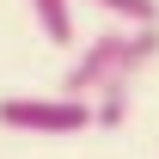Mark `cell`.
Segmentation results:
<instances>
[{
  "label": "cell",
  "mask_w": 159,
  "mask_h": 159,
  "mask_svg": "<svg viewBox=\"0 0 159 159\" xmlns=\"http://www.w3.org/2000/svg\"><path fill=\"white\" fill-rule=\"evenodd\" d=\"M129 86H135L129 74L104 80V92L92 98V110H98V129H122V122H129Z\"/></svg>",
  "instance_id": "4"
},
{
  "label": "cell",
  "mask_w": 159,
  "mask_h": 159,
  "mask_svg": "<svg viewBox=\"0 0 159 159\" xmlns=\"http://www.w3.org/2000/svg\"><path fill=\"white\" fill-rule=\"evenodd\" d=\"M31 12H37V31L55 43V49L74 43V0H31Z\"/></svg>",
  "instance_id": "3"
},
{
  "label": "cell",
  "mask_w": 159,
  "mask_h": 159,
  "mask_svg": "<svg viewBox=\"0 0 159 159\" xmlns=\"http://www.w3.org/2000/svg\"><path fill=\"white\" fill-rule=\"evenodd\" d=\"M0 129H19V135H86L98 129L92 98H0Z\"/></svg>",
  "instance_id": "1"
},
{
  "label": "cell",
  "mask_w": 159,
  "mask_h": 159,
  "mask_svg": "<svg viewBox=\"0 0 159 159\" xmlns=\"http://www.w3.org/2000/svg\"><path fill=\"white\" fill-rule=\"evenodd\" d=\"M122 43H129V31H98V37L80 49V61H67L61 92L67 98H98L104 80H116V67H122Z\"/></svg>",
  "instance_id": "2"
},
{
  "label": "cell",
  "mask_w": 159,
  "mask_h": 159,
  "mask_svg": "<svg viewBox=\"0 0 159 159\" xmlns=\"http://www.w3.org/2000/svg\"><path fill=\"white\" fill-rule=\"evenodd\" d=\"M98 12H116L129 25H159V0H92Z\"/></svg>",
  "instance_id": "5"
}]
</instances>
